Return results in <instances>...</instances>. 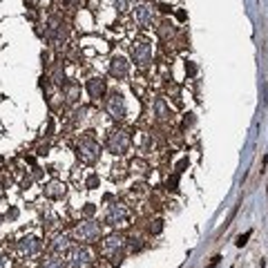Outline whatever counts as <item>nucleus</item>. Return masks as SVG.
<instances>
[{"mask_svg": "<svg viewBox=\"0 0 268 268\" xmlns=\"http://www.w3.org/2000/svg\"><path fill=\"white\" fill-rule=\"evenodd\" d=\"M76 154H78V159H81L83 164L94 165L101 159V146L92 136H85V139L78 143V148H76Z\"/></svg>", "mask_w": 268, "mask_h": 268, "instance_id": "nucleus-1", "label": "nucleus"}, {"mask_svg": "<svg viewBox=\"0 0 268 268\" xmlns=\"http://www.w3.org/2000/svg\"><path fill=\"white\" fill-rule=\"evenodd\" d=\"M128 222H130V212L123 204L114 201L112 206H107V210H105V223H107V226L121 228V226H128Z\"/></svg>", "mask_w": 268, "mask_h": 268, "instance_id": "nucleus-2", "label": "nucleus"}, {"mask_svg": "<svg viewBox=\"0 0 268 268\" xmlns=\"http://www.w3.org/2000/svg\"><path fill=\"white\" fill-rule=\"evenodd\" d=\"M128 148H130V134L125 130H114V132L107 134V150L112 154L121 157V154L128 152Z\"/></svg>", "mask_w": 268, "mask_h": 268, "instance_id": "nucleus-3", "label": "nucleus"}, {"mask_svg": "<svg viewBox=\"0 0 268 268\" xmlns=\"http://www.w3.org/2000/svg\"><path fill=\"white\" fill-rule=\"evenodd\" d=\"M130 52H132V59H134V63L139 65V67L150 65V60H152V43H148V41L134 43Z\"/></svg>", "mask_w": 268, "mask_h": 268, "instance_id": "nucleus-4", "label": "nucleus"}, {"mask_svg": "<svg viewBox=\"0 0 268 268\" xmlns=\"http://www.w3.org/2000/svg\"><path fill=\"white\" fill-rule=\"evenodd\" d=\"M74 237L78 239V241H85V244L96 241V239L101 237V226H99V223H94V222L81 223V226L74 230Z\"/></svg>", "mask_w": 268, "mask_h": 268, "instance_id": "nucleus-5", "label": "nucleus"}, {"mask_svg": "<svg viewBox=\"0 0 268 268\" xmlns=\"http://www.w3.org/2000/svg\"><path fill=\"white\" fill-rule=\"evenodd\" d=\"M125 110H128V105H125V99H123L121 92H112L110 99H107V112H110L112 119H123L125 117Z\"/></svg>", "mask_w": 268, "mask_h": 268, "instance_id": "nucleus-6", "label": "nucleus"}, {"mask_svg": "<svg viewBox=\"0 0 268 268\" xmlns=\"http://www.w3.org/2000/svg\"><path fill=\"white\" fill-rule=\"evenodd\" d=\"M92 262V255H89L88 248H72L70 255H67V266L70 268H85Z\"/></svg>", "mask_w": 268, "mask_h": 268, "instance_id": "nucleus-7", "label": "nucleus"}, {"mask_svg": "<svg viewBox=\"0 0 268 268\" xmlns=\"http://www.w3.org/2000/svg\"><path fill=\"white\" fill-rule=\"evenodd\" d=\"M134 18H136V23H139L143 30L152 27V23H154V9H152V5H148V2L136 5V9H134Z\"/></svg>", "mask_w": 268, "mask_h": 268, "instance_id": "nucleus-8", "label": "nucleus"}, {"mask_svg": "<svg viewBox=\"0 0 268 268\" xmlns=\"http://www.w3.org/2000/svg\"><path fill=\"white\" fill-rule=\"evenodd\" d=\"M18 255H23V257H34L36 253L41 251V241L36 237H23L20 241H18Z\"/></svg>", "mask_w": 268, "mask_h": 268, "instance_id": "nucleus-9", "label": "nucleus"}, {"mask_svg": "<svg viewBox=\"0 0 268 268\" xmlns=\"http://www.w3.org/2000/svg\"><path fill=\"white\" fill-rule=\"evenodd\" d=\"M123 248H125V237H123V235H110V237L103 241V251L107 253V255H112L114 259H117V253H121Z\"/></svg>", "mask_w": 268, "mask_h": 268, "instance_id": "nucleus-10", "label": "nucleus"}, {"mask_svg": "<svg viewBox=\"0 0 268 268\" xmlns=\"http://www.w3.org/2000/svg\"><path fill=\"white\" fill-rule=\"evenodd\" d=\"M128 70H130V63L123 59V56H114V59L110 60V74L114 76V78H125Z\"/></svg>", "mask_w": 268, "mask_h": 268, "instance_id": "nucleus-11", "label": "nucleus"}, {"mask_svg": "<svg viewBox=\"0 0 268 268\" xmlns=\"http://www.w3.org/2000/svg\"><path fill=\"white\" fill-rule=\"evenodd\" d=\"M65 193H67V186L63 181H49L45 186V197L47 199H63Z\"/></svg>", "mask_w": 268, "mask_h": 268, "instance_id": "nucleus-12", "label": "nucleus"}, {"mask_svg": "<svg viewBox=\"0 0 268 268\" xmlns=\"http://www.w3.org/2000/svg\"><path fill=\"white\" fill-rule=\"evenodd\" d=\"M88 94L92 96V99H101V96L105 94V81L101 78V76H94V78L88 81Z\"/></svg>", "mask_w": 268, "mask_h": 268, "instance_id": "nucleus-13", "label": "nucleus"}, {"mask_svg": "<svg viewBox=\"0 0 268 268\" xmlns=\"http://www.w3.org/2000/svg\"><path fill=\"white\" fill-rule=\"evenodd\" d=\"M52 251L54 255H63V253L70 251V239L65 237V235H60V237L54 239V244H52Z\"/></svg>", "mask_w": 268, "mask_h": 268, "instance_id": "nucleus-14", "label": "nucleus"}, {"mask_svg": "<svg viewBox=\"0 0 268 268\" xmlns=\"http://www.w3.org/2000/svg\"><path fill=\"white\" fill-rule=\"evenodd\" d=\"M38 268H65V262L60 255H52V257H47Z\"/></svg>", "mask_w": 268, "mask_h": 268, "instance_id": "nucleus-15", "label": "nucleus"}, {"mask_svg": "<svg viewBox=\"0 0 268 268\" xmlns=\"http://www.w3.org/2000/svg\"><path fill=\"white\" fill-rule=\"evenodd\" d=\"M130 2H132V0H112L114 9H119V12H128V9H130Z\"/></svg>", "mask_w": 268, "mask_h": 268, "instance_id": "nucleus-16", "label": "nucleus"}, {"mask_svg": "<svg viewBox=\"0 0 268 268\" xmlns=\"http://www.w3.org/2000/svg\"><path fill=\"white\" fill-rule=\"evenodd\" d=\"M157 114H159V119H165V117H168V110H165V101L164 99L157 101Z\"/></svg>", "mask_w": 268, "mask_h": 268, "instance_id": "nucleus-17", "label": "nucleus"}, {"mask_svg": "<svg viewBox=\"0 0 268 268\" xmlns=\"http://www.w3.org/2000/svg\"><path fill=\"white\" fill-rule=\"evenodd\" d=\"M54 83H63L65 85V72H63V67H56V70H54Z\"/></svg>", "mask_w": 268, "mask_h": 268, "instance_id": "nucleus-18", "label": "nucleus"}, {"mask_svg": "<svg viewBox=\"0 0 268 268\" xmlns=\"http://www.w3.org/2000/svg\"><path fill=\"white\" fill-rule=\"evenodd\" d=\"M99 175H89L88 177V188H96V186H99Z\"/></svg>", "mask_w": 268, "mask_h": 268, "instance_id": "nucleus-19", "label": "nucleus"}, {"mask_svg": "<svg viewBox=\"0 0 268 268\" xmlns=\"http://www.w3.org/2000/svg\"><path fill=\"white\" fill-rule=\"evenodd\" d=\"M76 92H78V88H76V85H72V88L67 89V101H74L76 99Z\"/></svg>", "mask_w": 268, "mask_h": 268, "instance_id": "nucleus-20", "label": "nucleus"}, {"mask_svg": "<svg viewBox=\"0 0 268 268\" xmlns=\"http://www.w3.org/2000/svg\"><path fill=\"white\" fill-rule=\"evenodd\" d=\"M248 237H251V230H248V233H244V235H239V239H237V246H239V248L246 244V239H248Z\"/></svg>", "mask_w": 268, "mask_h": 268, "instance_id": "nucleus-21", "label": "nucleus"}, {"mask_svg": "<svg viewBox=\"0 0 268 268\" xmlns=\"http://www.w3.org/2000/svg\"><path fill=\"white\" fill-rule=\"evenodd\" d=\"M161 223H164V222H159V219H157V222H154V226H150V233H161V228H164Z\"/></svg>", "mask_w": 268, "mask_h": 268, "instance_id": "nucleus-22", "label": "nucleus"}, {"mask_svg": "<svg viewBox=\"0 0 268 268\" xmlns=\"http://www.w3.org/2000/svg\"><path fill=\"white\" fill-rule=\"evenodd\" d=\"M92 212H94V206L88 204V208H85V215H92Z\"/></svg>", "mask_w": 268, "mask_h": 268, "instance_id": "nucleus-23", "label": "nucleus"}, {"mask_svg": "<svg viewBox=\"0 0 268 268\" xmlns=\"http://www.w3.org/2000/svg\"><path fill=\"white\" fill-rule=\"evenodd\" d=\"M0 268H5V257L0 255Z\"/></svg>", "mask_w": 268, "mask_h": 268, "instance_id": "nucleus-24", "label": "nucleus"}]
</instances>
